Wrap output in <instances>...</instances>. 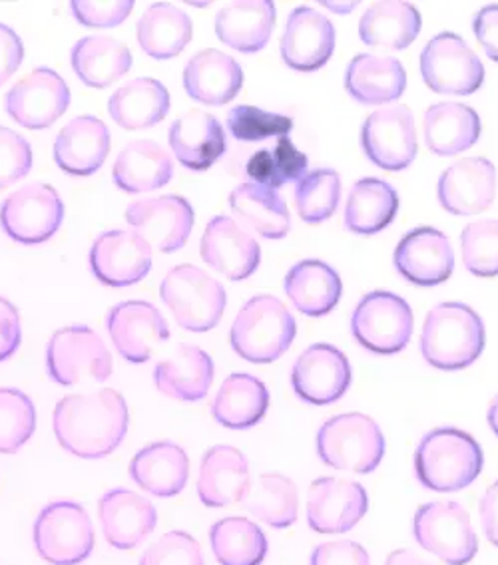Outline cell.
<instances>
[{
    "label": "cell",
    "mask_w": 498,
    "mask_h": 565,
    "mask_svg": "<svg viewBox=\"0 0 498 565\" xmlns=\"http://www.w3.org/2000/svg\"><path fill=\"white\" fill-rule=\"evenodd\" d=\"M160 295L176 317V323L192 333L212 331L227 303L224 285L193 265L173 267L163 277Z\"/></svg>",
    "instance_id": "cell-6"
},
{
    "label": "cell",
    "mask_w": 498,
    "mask_h": 565,
    "mask_svg": "<svg viewBox=\"0 0 498 565\" xmlns=\"http://www.w3.org/2000/svg\"><path fill=\"white\" fill-rule=\"evenodd\" d=\"M192 36V19L170 2H156L138 22V44L156 61H170L178 56Z\"/></svg>",
    "instance_id": "cell-40"
},
{
    "label": "cell",
    "mask_w": 498,
    "mask_h": 565,
    "mask_svg": "<svg viewBox=\"0 0 498 565\" xmlns=\"http://www.w3.org/2000/svg\"><path fill=\"white\" fill-rule=\"evenodd\" d=\"M413 324V311L405 299L389 291H373L357 305L351 333L371 353L395 354L411 341Z\"/></svg>",
    "instance_id": "cell-10"
},
{
    "label": "cell",
    "mask_w": 498,
    "mask_h": 565,
    "mask_svg": "<svg viewBox=\"0 0 498 565\" xmlns=\"http://www.w3.org/2000/svg\"><path fill=\"white\" fill-rule=\"evenodd\" d=\"M297 324L274 295H257L235 317L230 341L235 353L255 364L282 359L294 343Z\"/></svg>",
    "instance_id": "cell-4"
},
{
    "label": "cell",
    "mask_w": 498,
    "mask_h": 565,
    "mask_svg": "<svg viewBox=\"0 0 498 565\" xmlns=\"http://www.w3.org/2000/svg\"><path fill=\"white\" fill-rule=\"evenodd\" d=\"M34 547L51 565H78L94 550V527L84 505L59 500L42 508L34 522Z\"/></svg>",
    "instance_id": "cell-7"
},
{
    "label": "cell",
    "mask_w": 498,
    "mask_h": 565,
    "mask_svg": "<svg viewBox=\"0 0 498 565\" xmlns=\"http://www.w3.org/2000/svg\"><path fill=\"white\" fill-rule=\"evenodd\" d=\"M36 430L31 396L17 388H0V455H14Z\"/></svg>",
    "instance_id": "cell-47"
},
{
    "label": "cell",
    "mask_w": 498,
    "mask_h": 565,
    "mask_svg": "<svg viewBox=\"0 0 498 565\" xmlns=\"http://www.w3.org/2000/svg\"><path fill=\"white\" fill-rule=\"evenodd\" d=\"M393 262L403 279L418 287H433L453 275L455 252L445 233L418 227L399 242Z\"/></svg>",
    "instance_id": "cell-22"
},
{
    "label": "cell",
    "mask_w": 498,
    "mask_h": 565,
    "mask_svg": "<svg viewBox=\"0 0 498 565\" xmlns=\"http://www.w3.org/2000/svg\"><path fill=\"white\" fill-rule=\"evenodd\" d=\"M421 12L403 0H383L367 9L359 22V36L367 46L403 51L421 32Z\"/></svg>",
    "instance_id": "cell-35"
},
{
    "label": "cell",
    "mask_w": 498,
    "mask_h": 565,
    "mask_svg": "<svg viewBox=\"0 0 498 565\" xmlns=\"http://www.w3.org/2000/svg\"><path fill=\"white\" fill-rule=\"evenodd\" d=\"M317 455L336 470L371 475L385 456V436L367 414H337L317 433Z\"/></svg>",
    "instance_id": "cell-5"
},
{
    "label": "cell",
    "mask_w": 498,
    "mask_h": 565,
    "mask_svg": "<svg viewBox=\"0 0 498 565\" xmlns=\"http://www.w3.org/2000/svg\"><path fill=\"white\" fill-rule=\"evenodd\" d=\"M346 88L359 104H389L403 96L407 88V72L393 56L357 54L347 66Z\"/></svg>",
    "instance_id": "cell-31"
},
{
    "label": "cell",
    "mask_w": 498,
    "mask_h": 565,
    "mask_svg": "<svg viewBox=\"0 0 498 565\" xmlns=\"http://www.w3.org/2000/svg\"><path fill=\"white\" fill-rule=\"evenodd\" d=\"M126 222L152 252H180L192 233L193 207L182 195H160L128 205Z\"/></svg>",
    "instance_id": "cell-17"
},
{
    "label": "cell",
    "mask_w": 498,
    "mask_h": 565,
    "mask_svg": "<svg viewBox=\"0 0 498 565\" xmlns=\"http://www.w3.org/2000/svg\"><path fill=\"white\" fill-rule=\"evenodd\" d=\"M140 565H204V554L192 535L168 532L144 552Z\"/></svg>",
    "instance_id": "cell-50"
},
{
    "label": "cell",
    "mask_w": 498,
    "mask_h": 565,
    "mask_svg": "<svg viewBox=\"0 0 498 565\" xmlns=\"http://www.w3.org/2000/svg\"><path fill=\"white\" fill-rule=\"evenodd\" d=\"M98 515L106 542L123 552L142 544L158 524L152 502L124 488L110 490L100 498Z\"/></svg>",
    "instance_id": "cell-24"
},
{
    "label": "cell",
    "mask_w": 498,
    "mask_h": 565,
    "mask_svg": "<svg viewBox=\"0 0 498 565\" xmlns=\"http://www.w3.org/2000/svg\"><path fill=\"white\" fill-rule=\"evenodd\" d=\"M153 383L160 393L180 403H198L214 383V361L204 349L180 344L153 369Z\"/></svg>",
    "instance_id": "cell-29"
},
{
    "label": "cell",
    "mask_w": 498,
    "mask_h": 565,
    "mask_svg": "<svg viewBox=\"0 0 498 565\" xmlns=\"http://www.w3.org/2000/svg\"><path fill=\"white\" fill-rule=\"evenodd\" d=\"M245 172L252 183L275 192L284 188L285 183L299 182L307 175V156L295 148L289 136H282L275 141L274 150L254 153Z\"/></svg>",
    "instance_id": "cell-45"
},
{
    "label": "cell",
    "mask_w": 498,
    "mask_h": 565,
    "mask_svg": "<svg viewBox=\"0 0 498 565\" xmlns=\"http://www.w3.org/2000/svg\"><path fill=\"white\" fill-rule=\"evenodd\" d=\"M247 512L275 530L295 524L299 510V492L292 478L284 475H262L250 484L242 500Z\"/></svg>",
    "instance_id": "cell-44"
},
{
    "label": "cell",
    "mask_w": 498,
    "mask_h": 565,
    "mask_svg": "<svg viewBox=\"0 0 498 565\" xmlns=\"http://www.w3.org/2000/svg\"><path fill=\"white\" fill-rule=\"evenodd\" d=\"M269 408V393L254 374L234 373L215 394L212 414L215 423L232 430H245L262 423Z\"/></svg>",
    "instance_id": "cell-39"
},
{
    "label": "cell",
    "mask_w": 498,
    "mask_h": 565,
    "mask_svg": "<svg viewBox=\"0 0 498 565\" xmlns=\"http://www.w3.org/2000/svg\"><path fill=\"white\" fill-rule=\"evenodd\" d=\"M488 426H490V430L497 435L498 438V396L490 403V408H488Z\"/></svg>",
    "instance_id": "cell-59"
},
{
    "label": "cell",
    "mask_w": 498,
    "mask_h": 565,
    "mask_svg": "<svg viewBox=\"0 0 498 565\" xmlns=\"http://www.w3.org/2000/svg\"><path fill=\"white\" fill-rule=\"evenodd\" d=\"M21 339V315L11 301L0 297V363L19 351Z\"/></svg>",
    "instance_id": "cell-54"
},
{
    "label": "cell",
    "mask_w": 498,
    "mask_h": 565,
    "mask_svg": "<svg viewBox=\"0 0 498 565\" xmlns=\"http://www.w3.org/2000/svg\"><path fill=\"white\" fill-rule=\"evenodd\" d=\"M128 424V404L113 388L64 396L54 408V435L59 445L86 460L113 455L123 445Z\"/></svg>",
    "instance_id": "cell-1"
},
{
    "label": "cell",
    "mask_w": 498,
    "mask_h": 565,
    "mask_svg": "<svg viewBox=\"0 0 498 565\" xmlns=\"http://www.w3.org/2000/svg\"><path fill=\"white\" fill-rule=\"evenodd\" d=\"M399 212V193L379 178H363L353 185L346 203V227L357 235L383 232Z\"/></svg>",
    "instance_id": "cell-41"
},
{
    "label": "cell",
    "mask_w": 498,
    "mask_h": 565,
    "mask_svg": "<svg viewBox=\"0 0 498 565\" xmlns=\"http://www.w3.org/2000/svg\"><path fill=\"white\" fill-rule=\"evenodd\" d=\"M365 156L377 168L401 172L417 158V128L407 106H386L373 111L361 130Z\"/></svg>",
    "instance_id": "cell-13"
},
{
    "label": "cell",
    "mask_w": 498,
    "mask_h": 565,
    "mask_svg": "<svg viewBox=\"0 0 498 565\" xmlns=\"http://www.w3.org/2000/svg\"><path fill=\"white\" fill-rule=\"evenodd\" d=\"M284 289L299 313L324 317L336 309L343 285L333 267L317 259H307L295 263L287 271Z\"/></svg>",
    "instance_id": "cell-33"
},
{
    "label": "cell",
    "mask_w": 498,
    "mask_h": 565,
    "mask_svg": "<svg viewBox=\"0 0 498 565\" xmlns=\"http://www.w3.org/2000/svg\"><path fill=\"white\" fill-rule=\"evenodd\" d=\"M473 31L488 58L498 62V4H488L475 14Z\"/></svg>",
    "instance_id": "cell-56"
},
{
    "label": "cell",
    "mask_w": 498,
    "mask_h": 565,
    "mask_svg": "<svg viewBox=\"0 0 498 565\" xmlns=\"http://www.w3.org/2000/svg\"><path fill=\"white\" fill-rule=\"evenodd\" d=\"M172 175L170 153L152 140L126 143L114 163V182L126 193L160 190L172 180Z\"/></svg>",
    "instance_id": "cell-34"
},
{
    "label": "cell",
    "mask_w": 498,
    "mask_h": 565,
    "mask_svg": "<svg viewBox=\"0 0 498 565\" xmlns=\"http://www.w3.org/2000/svg\"><path fill=\"white\" fill-rule=\"evenodd\" d=\"M369 510V495L359 482L317 478L307 492V524L317 534H346Z\"/></svg>",
    "instance_id": "cell-15"
},
{
    "label": "cell",
    "mask_w": 498,
    "mask_h": 565,
    "mask_svg": "<svg viewBox=\"0 0 498 565\" xmlns=\"http://www.w3.org/2000/svg\"><path fill=\"white\" fill-rule=\"evenodd\" d=\"M413 535L423 550L447 565L470 564L478 552L470 515L458 502L421 505L413 518Z\"/></svg>",
    "instance_id": "cell-9"
},
{
    "label": "cell",
    "mask_w": 498,
    "mask_h": 565,
    "mask_svg": "<svg viewBox=\"0 0 498 565\" xmlns=\"http://www.w3.org/2000/svg\"><path fill=\"white\" fill-rule=\"evenodd\" d=\"M170 92L156 78H136L108 100V114L124 130H146L168 116Z\"/></svg>",
    "instance_id": "cell-38"
},
{
    "label": "cell",
    "mask_w": 498,
    "mask_h": 565,
    "mask_svg": "<svg viewBox=\"0 0 498 565\" xmlns=\"http://www.w3.org/2000/svg\"><path fill=\"white\" fill-rule=\"evenodd\" d=\"M71 106V88L59 72L36 68L12 86L4 108L12 120L29 130L51 128Z\"/></svg>",
    "instance_id": "cell-14"
},
{
    "label": "cell",
    "mask_w": 498,
    "mask_h": 565,
    "mask_svg": "<svg viewBox=\"0 0 498 565\" xmlns=\"http://www.w3.org/2000/svg\"><path fill=\"white\" fill-rule=\"evenodd\" d=\"M64 222V203L49 183L22 185L0 205V225L22 245L49 242Z\"/></svg>",
    "instance_id": "cell-11"
},
{
    "label": "cell",
    "mask_w": 498,
    "mask_h": 565,
    "mask_svg": "<svg viewBox=\"0 0 498 565\" xmlns=\"http://www.w3.org/2000/svg\"><path fill=\"white\" fill-rule=\"evenodd\" d=\"M485 324L470 307L441 303L428 311L421 353L431 366L441 371H460L477 361L485 349Z\"/></svg>",
    "instance_id": "cell-3"
},
{
    "label": "cell",
    "mask_w": 498,
    "mask_h": 565,
    "mask_svg": "<svg viewBox=\"0 0 498 565\" xmlns=\"http://www.w3.org/2000/svg\"><path fill=\"white\" fill-rule=\"evenodd\" d=\"M76 76L91 88H106L124 78L133 68V52L106 34L86 36L74 44L71 54Z\"/></svg>",
    "instance_id": "cell-37"
},
{
    "label": "cell",
    "mask_w": 498,
    "mask_h": 565,
    "mask_svg": "<svg viewBox=\"0 0 498 565\" xmlns=\"http://www.w3.org/2000/svg\"><path fill=\"white\" fill-rule=\"evenodd\" d=\"M110 152V130L96 116H76L54 141V160L62 172L86 178L103 168Z\"/></svg>",
    "instance_id": "cell-25"
},
{
    "label": "cell",
    "mask_w": 498,
    "mask_h": 565,
    "mask_svg": "<svg viewBox=\"0 0 498 565\" xmlns=\"http://www.w3.org/2000/svg\"><path fill=\"white\" fill-rule=\"evenodd\" d=\"M478 512H480V524L488 542L498 547V480L495 484L488 486L478 505Z\"/></svg>",
    "instance_id": "cell-57"
},
{
    "label": "cell",
    "mask_w": 498,
    "mask_h": 565,
    "mask_svg": "<svg viewBox=\"0 0 498 565\" xmlns=\"http://www.w3.org/2000/svg\"><path fill=\"white\" fill-rule=\"evenodd\" d=\"M230 207L245 227L265 239H282L292 230V217L284 200L262 185H237L230 195Z\"/></svg>",
    "instance_id": "cell-42"
},
{
    "label": "cell",
    "mask_w": 498,
    "mask_h": 565,
    "mask_svg": "<svg viewBox=\"0 0 498 565\" xmlns=\"http://www.w3.org/2000/svg\"><path fill=\"white\" fill-rule=\"evenodd\" d=\"M341 200V178L336 170L307 172L295 183V205L306 223L327 222Z\"/></svg>",
    "instance_id": "cell-46"
},
{
    "label": "cell",
    "mask_w": 498,
    "mask_h": 565,
    "mask_svg": "<svg viewBox=\"0 0 498 565\" xmlns=\"http://www.w3.org/2000/svg\"><path fill=\"white\" fill-rule=\"evenodd\" d=\"M250 462L234 446L210 448L198 475V495L208 508L242 504L250 488Z\"/></svg>",
    "instance_id": "cell-27"
},
{
    "label": "cell",
    "mask_w": 498,
    "mask_h": 565,
    "mask_svg": "<svg viewBox=\"0 0 498 565\" xmlns=\"http://www.w3.org/2000/svg\"><path fill=\"white\" fill-rule=\"evenodd\" d=\"M244 86V71L230 54L215 49L200 51L183 71V88L192 100L222 106L234 100Z\"/></svg>",
    "instance_id": "cell-28"
},
{
    "label": "cell",
    "mask_w": 498,
    "mask_h": 565,
    "mask_svg": "<svg viewBox=\"0 0 498 565\" xmlns=\"http://www.w3.org/2000/svg\"><path fill=\"white\" fill-rule=\"evenodd\" d=\"M32 168V148L21 134L0 126V190L29 175Z\"/></svg>",
    "instance_id": "cell-51"
},
{
    "label": "cell",
    "mask_w": 498,
    "mask_h": 565,
    "mask_svg": "<svg viewBox=\"0 0 498 565\" xmlns=\"http://www.w3.org/2000/svg\"><path fill=\"white\" fill-rule=\"evenodd\" d=\"M483 466V448L458 428L431 430L415 452L418 482L433 492L465 490L480 476Z\"/></svg>",
    "instance_id": "cell-2"
},
{
    "label": "cell",
    "mask_w": 498,
    "mask_h": 565,
    "mask_svg": "<svg viewBox=\"0 0 498 565\" xmlns=\"http://www.w3.org/2000/svg\"><path fill=\"white\" fill-rule=\"evenodd\" d=\"M22 58L24 46L21 36L0 22V86L21 68Z\"/></svg>",
    "instance_id": "cell-55"
},
{
    "label": "cell",
    "mask_w": 498,
    "mask_h": 565,
    "mask_svg": "<svg viewBox=\"0 0 498 565\" xmlns=\"http://www.w3.org/2000/svg\"><path fill=\"white\" fill-rule=\"evenodd\" d=\"M353 379L346 354L333 344H311L292 369L294 391L304 403L327 406L349 391Z\"/></svg>",
    "instance_id": "cell-16"
},
{
    "label": "cell",
    "mask_w": 498,
    "mask_h": 565,
    "mask_svg": "<svg viewBox=\"0 0 498 565\" xmlns=\"http://www.w3.org/2000/svg\"><path fill=\"white\" fill-rule=\"evenodd\" d=\"M227 128L235 140L262 141L287 136L294 130V120L284 114L265 111L255 106H235L227 114Z\"/></svg>",
    "instance_id": "cell-49"
},
{
    "label": "cell",
    "mask_w": 498,
    "mask_h": 565,
    "mask_svg": "<svg viewBox=\"0 0 498 565\" xmlns=\"http://www.w3.org/2000/svg\"><path fill=\"white\" fill-rule=\"evenodd\" d=\"M421 74L431 90L455 96L475 94L485 82L483 62L453 32H441L423 49Z\"/></svg>",
    "instance_id": "cell-12"
},
{
    "label": "cell",
    "mask_w": 498,
    "mask_h": 565,
    "mask_svg": "<svg viewBox=\"0 0 498 565\" xmlns=\"http://www.w3.org/2000/svg\"><path fill=\"white\" fill-rule=\"evenodd\" d=\"M277 9L272 0H237L215 17V34L230 49L244 54L264 51L272 39Z\"/></svg>",
    "instance_id": "cell-30"
},
{
    "label": "cell",
    "mask_w": 498,
    "mask_h": 565,
    "mask_svg": "<svg viewBox=\"0 0 498 565\" xmlns=\"http://www.w3.org/2000/svg\"><path fill=\"white\" fill-rule=\"evenodd\" d=\"M437 195L451 215L468 217L487 212L497 195V170L487 158H463L443 172Z\"/></svg>",
    "instance_id": "cell-20"
},
{
    "label": "cell",
    "mask_w": 498,
    "mask_h": 565,
    "mask_svg": "<svg viewBox=\"0 0 498 565\" xmlns=\"http://www.w3.org/2000/svg\"><path fill=\"white\" fill-rule=\"evenodd\" d=\"M76 21L88 29L120 26L134 9L133 0H74L71 4Z\"/></svg>",
    "instance_id": "cell-52"
},
{
    "label": "cell",
    "mask_w": 498,
    "mask_h": 565,
    "mask_svg": "<svg viewBox=\"0 0 498 565\" xmlns=\"http://www.w3.org/2000/svg\"><path fill=\"white\" fill-rule=\"evenodd\" d=\"M168 140L176 160L192 172L210 170L227 148L224 126L204 110L182 114L173 121Z\"/></svg>",
    "instance_id": "cell-26"
},
{
    "label": "cell",
    "mask_w": 498,
    "mask_h": 565,
    "mask_svg": "<svg viewBox=\"0 0 498 565\" xmlns=\"http://www.w3.org/2000/svg\"><path fill=\"white\" fill-rule=\"evenodd\" d=\"M311 565H371L363 545L351 540L317 545L311 554Z\"/></svg>",
    "instance_id": "cell-53"
},
{
    "label": "cell",
    "mask_w": 498,
    "mask_h": 565,
    "mask_svg": "<svg viewBox=\"0 0 498 565\" xmlns=\"http://www.w3.org/2000/svg\"><path fill=\"white\" fill-rule=\"evenodd\" d=\"M130 476L146 492L158 498H173L188 484L190 460L182 446L153 443L134 456Z\"/></svg>",
    "instance_id": "cell-32"
},
{
    "label": "cell",
    "mask_w": 498,
    "mask_h": 565,
    "mask_svg": "<svg viewBox=\"0 0 498 565\" xmlns=\"http://www.w3.org/2000/svg\"><path fill=\"white\" fill-rule=\"evenodd\" d=\"M385 565H435L423 559L421 555L411 552V550H396L393 554L386 557Z\"/></svg>",
    "instance_id": "cell-58"
},
{
    "label": "cell",
    "mask_w": 498,
    "mask_h": 565,
    "mask_svg": "<svg viewBox=\"0 0 498 565\" xmlns=\"http://www.w3.org/2000/svg\"><path fill=\"white\" fill-rule=\"evenodd\" d=\"M210 544L222 565H262L267 555V537L250 518L230 515L210 530Z\"/></svg>",
    "instance_id": "cell-43"
},
{
    "label": "cell",
    "mask_w": 498,
    "mask_h": 565,
    "mask_svg": "<svg viewBox=\"0 0 498 565\" xmlns=\"http://www.w3.org/2000/svg\"><path fill=\"white\" fill-rule=\"evenodd\" d=\"M91 269L108 287L136 285L152 269V249L136 232L110 230L92 245Z\"/></svg>",
    "instance_id": "cell-18"
},
{
    "label": "cell",
    "mask_w": 498,
    "mask_h": 565,
    "mask_svg": "<svg viewBox=\"0 0 498 565\" xmlns=\"http://www.w3.org/2000/svg\"><path fill=\"white\" fill-rule=\"evenodd\" d=\"M116 351L130 363H146L170 339L163 315L146 301H126L110 309L106 319Z\"/></svg>",
    "instance_id": "cell-19"
},
{
    "label": "cell",
    "mask_w": 498,
    "mask_h": 565,
    "mask_svg": "<svg viewBox=\"0 0 498 565\" xmlns=\"http://www.w3.org/2000/svg\"><path fill=\"white\" fill-rule=\"evenodd\" d=\"M425 141L437 156L467 152L480 138L477 111L460 102H441L425 111Z\"/></svg>",
    "instance_id": "cell-36"
},
{
    "label": "cell",
    "mask_w": 498,
    "mask_h": 565,
    "mask_svg": "<svg viewBox=\"0 0 498 565\" xmlns=\"http://www.w3.org/2000/svg\"><path fill=\"white\" fill-rule=\"evenodd\" d=\"M460 253L468 271L477 277L498 275V222L470 223L460 235Z\"/></svg>",
    "instance_id": "cell-48"
},
{
    "label": "cell",
    "mask_w": 498,
    "mask_h": 565,
    "mask_svg": "<svg viewBox=\"0 0 498 565\" xmlns=\"http://www.w3.org/2000/svg\"><path fill=\"white\" fill-rule=\"evenodd\" d=\"M200 252L212 269L232 281H244L262 262L259 243L227 215H218L208 223Z\"/></svg>",
    "instance_id": "cell-23"
},
{
    "label": "cell",
    "mask_w": 498,
    "mask_h": 565,
    "mask_svg": "<svg viewBox=\"0 0 498 565\" xmlns=\"http://www.w3.org/2000/svg\"><path fill=\"white\" fill-rule=\"evenodd\" d=\"M336 26L311 7H297L285 22L282 58L297 72L319 71L336 51Z\"/></svg>",
    "instance_id": "cell-21"
},
{
    "label": "cell",
    "mask_w": 498,
    "mask_h": 565,
    "mask_svg": "<svg viewBox=\"0 0 498 565\" xmlns=\"http://www.w3.org/2000/svg\"><path fill=\"white\" fill-rule=\"evenodd\" d=\"M46 369L52 381L62 386L84 381L104 383L113 374V354L91 327L72 324L52 334L46 347Z\"/></svg>",
    "instance_id": "cell-8"
}]
</instances>
